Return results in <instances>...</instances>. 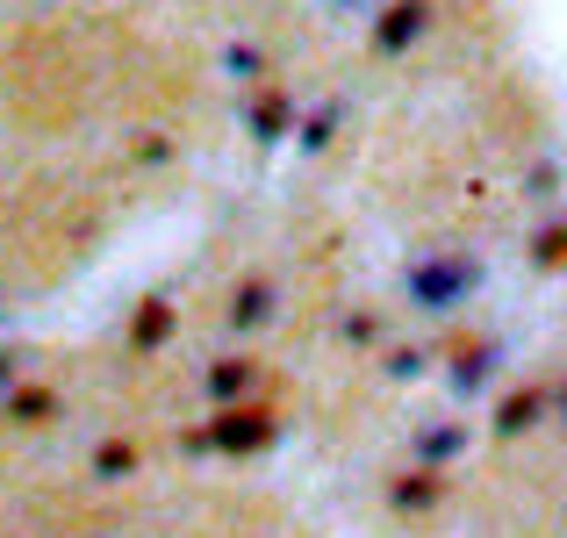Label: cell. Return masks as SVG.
<instances>
[{
  "instance_id": "obj_12",
  "label": "cell",
  "mask_w": 567,
  "mask_h": 538,
  "mask_svg": "<svg viewBox=\"0 0 567 538\" xmlns=\"http://www.w3.org/2000/svg\"><path fill=\"white\" fill-rule=\"evenodd\" d=\"M58 416H65V402H58V387H43V381H14L8 395H0V424H14V431H51Z\"/></svg>"
},
{
  "instance_id": "obj_7",
  "label": "cell",
  "mask_w": 567,
  "mask_h": 538,
  "mask_svg": "<svg viewBox=\"0 0 567 538\" xmlns=\"http://www.w3.org/2000/svg\"><path fill=\"white\" fill-rule=\"evenodd\" d=\"M245 137L259 144V152H280V144H295V123H302V101H295V86L288 80H266V86H251L245 94Z\"/></svg>"
},
{
  "instance_id": "obj_11",
  "label": "cell",
  "mask_w": 567,
  "mask_h": 538,
  "mask_svg": "<svg viewBox=\"0 0 567 538\" xmlns=\"http://www.w3.org/2000/svg\"><path fill=\"white\" fill-rule=\"evenodd\" d=\"M346 123H352V101H346V94L309 101V108H302V123H295V152H302V158H323L338 137H346Z\"/></svg>"
},
{
  "instance_id": "obj_13",
  "label": "cell",
  "mask_w": 567,
  "mask_h": 538,
  "mask_svg": "<svg viewBox=\"0 0 567 538\" xmlns=\"http://www.w3.org/2000/svg\"><path fill=\"white\" fill-rule=\"evenodd\" d=\"M202 395L208 402H245V395H259V359H251V352L208 359V366H202Z\"/></svg>"
},
{
  "instance_id": "obj_15",
  "label": "cell",
  "mask_w": 567,
  "mask_h": 538,
  "mask_svg": "<svg viewBox=\"0 0 567 538\" xmlns=\"http://www.w3.org/2000/svg\"><path fill=\"white\" fill-rule=\"evenodd\" d=\"M517 194H525L532 208H560V194H567V158H560V152H532V158H525V179H517Z\"/></svg>"
},
{
  "instance_id": "obj_17",
  "label": "cell",
  "mask_w": 567,
  "mask_h": 538,
  "mask_svg": "<svg viewBox=\"0 0 567 538\" xmlns=\"http://www.w3.org/2000/svg\"><path fill=\"white\" fill-rule=\"evenodd\" d=\"M338 338H346L352 352H388V309H346V317H338Z\"/></svg>"
},
{
  "instance_id": "obj_8",
  "label": "cell",
  "mask_w": 567,
  "mask_h": 538,
  "mask_svg": "<svg viewBox=\"0 0 567 538\" xmlns=\"http://www.w3.org/2000/svg\"><path fill=\"white\" fill-rule=\"evenodd\" d=\"M274 317H280V280L274 273H237L230 294H223V323H230V338H259Z\"/></svg>"
},
{
  "instance_id": "obj_19",
  "label": "cell",
  "mask_w": 567,
  "mask_h": 538,
  "mask_svg": "<svg viewBox=\"0 0 567 538\" xmlns=\"http://www.w3.org/2000/svg\"><path fill=\"white\" fill-rule=\"evenodd\" d=\"M223 72H230L237 86H266V80H274V72H266V51H259V43H230V51H223Z\"/></svg>"
},
{
  "instance_id": "obj_24",
  "label": "cell",
  "mask_w": 567,
  "mask_h": 538,
  "mask_svg": "<svg viewBox=\"0 0 567 538\" xmlns=\"http://www.w3.org/2000/svg\"><path fill=\"white\" fill-rule=\"evenodd\" d=\"M338 8H367V0H338Z\"/></svg>"
},
{
  "instance_id": "obj_25",
  "label": "cell",
  "mask_w": 567,
  "mask_h": 538,
  "mask_svg": "<svg viewBox=\"0 0 567 538\" xmlns=\"http://www.w3.org/2000/svg\"><path fill=\"white\" fill-rule=\"evenodd\" d=\"M0 317H8V288H0Z\"/></svg>"
},
{
  "instance_id": "obj_22",
  "label": "cell",
  "mask_w": 567,
  "mask_h": 538,
  "mask_svg": "<svg viewBox=\"0 0 567 538\" xmlns=\"http://www.w3.org/2000/svg\"><path fill=\"white\" fill-rule=\"evenodd\" d=\"M22 366H29V352H22V345H0V395L22 381Z\"/></svg>"
},
{
  "instance_id": "obj_16",
  "label": "cell",
  "mask_w": 567,
  "mask_h": 538,
  "mask_svg": "<svg viewBox=\"0 0 567 538\" xmlns=\"http://www.w3.org/2000/svg\"><path fill=\"white\" fill-rule=\"evenodd\" d=\"M525 266L532 273H567V208H546V223L525 237Z\"/></svg>"
},
{
  "instance_id": "obj_20",
  "label": "cell",
  "mask_w": 567,
  "mask_h": 538,
  "mask_svg": "<svg viewBox=\"0 0 567 538\" xmlns=\"http://www.w3.org/2000/svg\"><path fill=\"white\" fill-rule=\"evenodd\" d=\"M130 158H137V166H173V158H181V144L166 137V130H137V144H130Z\"/></svg>"
},
{
  "instance_id": "obj_4",
  "label": "cell",
  "mask_w": 567,
  "mask_h": 538,
  "mask_svg": "<svg viewBox=\"0 0 567 538\" xmlns=\"http://www.w3.org/2000/svg\"><path fill=\"white\" fill-rule=\"evenodd\" d=\"M503 366H511V345H503L496 331H474L445 352V387H453V402L467 410V402H482L488 387L503 381Z\"/></svg>"
},
{
  "instance_id": "obj_5",
  "label": "cell",
  "mask_w": 567,
  "mask_h": 538,
  "mask_svg": "<svg viewBox=\"0 0 567 538\" xmlns=\"http://www.w3.org/2000/svg\"><path fill=\"white\" fill-rule=\"evenodd\" d=\"M546 424H554V381H546V373L511 381L496 395V410H488V438L496 445H517V438H532V431H546Z\"/></svg>"
},
{
  "instance_id": "obj_18",
  "label": "cell",
  "mask_w": 567,
  "mask_h": 538,
  "mask_svg": "<svg viewBox=\"0 0 567 538\" xmlns=\"http://www.w3.org/2000/svg\"><path fill=\"white\" fill-rule=\"evenodd\" d=\"M374 359H381V381L410 387V381H424V373H431V359H439V352H431V345H416V338H410V345H388V352H374Z\"/></svg>"
},
{
  "instance_id": "obj_23",
  "label": "cell",
  "mask_w": 567,
  "mask_h": 538,
  "mask_svg": "<svg viewBox=\"0 0 567 538\" xmlns=\"http://www.w3.org/2000/svg\"><path fill=\"white\" fill-rule=\"evenodd\" d=\"M554 424H560V438H567V373H554Z\"/></svg>"
},
{
  "instance_id": "obj_1",
  "label": "cell",
  "mask_w": 567,
  "mask_h": 538,
  "mask_svg": "<svg viewBox=\"0 0 567 538\" xmlns=\"http://www.w3.org/2000/svg\"><path fill=\"white\" fill-rule=\"evenodd\" d=\"M482 280H488V266L474 259V251H460V245H445V251H416V259L402 266V302H410L416 317L445 323V317H460V309L482 294Z\"/></svg>"
},
{
  "instance_id": "obj_3",
  "label": "cell",
  "mask_w": 567,
  "mask_h": 538,
  "mask_svg": "<svg viewBox=\"0 0 567 538\" xmlns=\"http://www.w3.org/2000/svg\"><path fill=\"white\" fill-rule=\"evenodd\" d=\"M381 503H388V517H410V525H424V517H439L445 503H453V467L402 459V467L381 482Z\"/></svg>"
},
{
  "instance_id": "obj_6",
  "label": "cell",
  "mask_w": 567,
  "mask_h": 538,
  "mask_svg": "<svg viewBox=\"0 0 567 538\" xmlns=\"http://www.w3.org/2000/svg\"><path fill=\"white\" fill-rule=\"evenodd\" d=\"M181 338V294L173 288H144L137 302H130V317H123V352L130 359H158Z\"/></svg>"
},
{
  "instance_id": "obj_14",
  "label": "cell",
  "mask_w": 567,
  "mask_h": 538,
  "mask_svg": "<svg viewBox=\"0 0 567 538\" xmlns=\"http://www.w3.org/2000/svg\"><path fill=\"white\" fill-rule=\"evenodd\" d=\"M137 467H144L137 438H101L94 453H86V482H94V488H123V482H137Z\"/></svg>"
},
{
  "instance_id": "obj_2",
  "label": "cell",
  "mask_w": 567,
  "mask_h": 538,
  "mask_svg": "<svg viewBox=\"0 0 567 538\" xmlns=\"http://www.w3.org/2000/svg\"><path fill=\"white\" fill-rule=\"evenodd\" d=\"M208 438H216V459H259V453H274V445L288 438V416H280L274 402H259V395L216 402V410H208Z\"/></svg>"
},
{
  "instance_id": "obj_21",
  "label": "cell",
  "mask_w": 567,
  "mask_h": 538,
  "mask_svg": "<svg viewBox=\"0 0 567 538\" xmlns=\"http://www.w3.org/2000/svg\"><path fill=\"white\" fill-rule=\"evenodd\" d=\"M181 453H187V459H216V438H208V416L181 431Z\"/></svg>"
},
{
  "instance_id": "obj_9",
  "label": "cell",
  "mask_w": 567,
  "mask_h": 538,
  "mask_svg": "<svg viewBox=\"0 0 567 538\" xmlns=\"http://www.w3.org/2000/svg\"><path fill=\"white\" fill-rule=\"evenodd\" d=\"M488 424H467V416H424L410 424V459H431V467H460V459L482 445Z\"/></svg>"
},
{
  "instance_id": "obj_10",
  "label": "cell",
  "mask_w": 567,
  "mask_h": 538,
  "mask_svg": "<svg viewBox=\"0 0 567 538\" xmlns=\"http://www.w3.org/2000/svg\"><path fill=\"white\" fill-rule=\"evenodd\" d=\"M424 37H431V0H388L374 14V29H367L374 58H410Z\"/></svg>"
}]
</instances>
